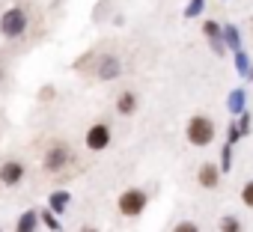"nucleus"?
I'll use <instances>...</instances> for the list:
<instances>
[{"label":"nucleus","instance_id":"obj_14","mask_svg":"<svg viewBox=\"0 0 253 232\" xmlns=\"http://www.w3.org/2000/svg\"><path fill=\"white\" fill-rule=\"evenodd\" d=\"M203 30H206V33H209V36H217V33H220V27H217V24H211V21H209V24H206V27H203Z\"/></svg>","mask_w":253,"mask_h":232},{"label":"nucleus","instance_id":"obj_9","mask_svg":"<svg viewBox=\"0 0 253 232\" xmlns=\"http://www.w3.org/2000/svg\"><path fill=\"white\" fill-rule=\"evenodd\" d=\"M36 211H24V217H21V223H18V229L15 232H33L36 229Z\"/></svg>","mask_w":253,"mask_h":232},{"label":"nucleus","instance_id":"obj_11","mask_svg":"<svg viewBox=\"0 0 253 232\" xmlns=\"http://www.w3.org/2000/svg\"><path fill=\"white\" fill-rule=\"evenodd\" d=\"M220 232H241V223H238V217L226 214V217L220 220Z\"/></svg>","mask_w":253,"mask_h":232},{"label":"nucleus","instance_id":"obj_10","mask_svg":"<svg viewBox=\"0 0 253 232\" xmlns=\"http://www.w3.org/2000/svg\"><path fill=\"white\" fill-rule=\"evenodd\" d=\"M116 72H119V63H116V60H104V63H101V69H98V77L110 80Z\"/></svg>","mask_w":253,"mask_h":232},{"label":"nucleus","instance_id":"obj_18","mask_svg":"<svg viewBox=\"0 0 253 232\" xmlns=\"http://www.w3.org/2000/svg\"><path fill=\"white\" fill-rule=\"evenodd\" d=\"M0 77H3V72H0Z\"/></svg>","mask_w":253,"mask_h":232},{"label":"nucleus","instance_id":"obj_1","mask_svg":"<svg viewBox=\"0 0 253 232\" xmlns=\"http://www.w3.org/2000/svg\"><path fill=\"white\" fill-rule=\"evenodd\" d=\"M185 134H188V140L194 146H209L214 140V122L209 119V116H191Z\"/></svg>","mask_w":253,"mask_h":232},{"label":"nucleus","instance_id":"obj_4","mask_svg":"<svg viewBox=\"0 0 253 232\" xmlns=\"http://www.w3.org/2000/svg\"><path fill=\"white\" fill-rule=\"evenodd\" d=\"M69 158H72L69 146H66V143H54V146L45 152V161H42V164H45L48 173H60V170L69 164Z\"/></svg>","mask_w":253,"mask_h":232},{"label":"nucleus","instance_id":"obj_7","mask_svg":"<svg viewBox=\"0 0 253 232\" xmlns=\"http://www.w3.org/2000/svg\"><path fill=\"white\" fill-rule=\"evenodd\" d=\"M116 110H119L122 116H131V113L137 110V95H134L131 89L119 92V98H116Z\"/></svg>","mask_w":253,"mask_h":232},{"label":"nucleus","instance_id":"obj_12","mask_svg":"<svg viewBox=\"0 0 253 232\" xmlns=\"http://www.w3.org/2000/svg\"><path fill=\"white\" fill-rule=\"evenodd\" d=\"M241 202H244L247 208H253V182L244 185V191H241Z\"/></svg>","mask_w":253,"mask_h":232},{"label":"nucleus","instance_id":"obj_8","mask_svg":"<svg viewBox=\"0 0 253 232\" xmlns=\"http://www.w3.org/2000/svg\"><path fill=\"white\" fill-rule=\"evenodd\" d=\"M197 179H200V185H203V188H217V182H220V176H217V167H214V164H203Z\"/></svg>","mask_w":253,"mask_h":232},{"label":"nucleus","instance_id":"obj_17","mask_svg":"<svg viewBox=\"0 0 253 232\" xmlns=\"http://www.w3.org/2000/svg\"><path fill=\"white\" fill-rule=\"evenodd\" d=\"M81 232H95V229H81Z\"/></svg>","mask_w":253,"mask_h":232},{"label":"nucleus","instance_id":"obj_16","mask_svg":"<svg viewBox=\"0 0 253 232\" xmlns=\"http://www.w3.org/2000/svg\"><path fill=\"white\" fill-rule=\"evenodd\" d=\"M42 217H45V223H48V226H51V229H60V223H57V220H54V217H51V214H48V211H45V214H42Z\"/></svg>","mask_w":253,"mask_h":232},{"label":"nucleus","instance_id":"obj_6","mask_svg":"<svg viewBox=\"0 0 253 232\" xmlns=\"http://www.w3.org/2000/svg\"><path fill=\"white\" fill-rule=\"evenodd\" d=\"M21 179H24V164L21 161H6L0 167V182L3 185H18Z\"/></svg>","mask_w":253,"mask_h":232},{"label":"nucleus","instance_id":"obj_2","mask_svg":"<svg viewBox=\"0 0 253 232\" xmlns=\"http://www.w3.org/2000/svg\"><path fill=\"white\" fill-rule=\"evenodd\" d=\"M143 208H146V193L140 188H128L119 193V214L137 217V214H143Z\"/></svg>","mask_w":253,"mask_h":232},{"label":"nucleus","instance_id":"obj_5","mask_svg":"<svg viewBox=\"0 0 253 232\" xmlns=\"http://www.w3.org/2000/svg\"><path fill=\"white\" fill-rule=\"evenodd\" d=\"M107 143H110V128H107L104 122H95V125L86 131V149L101 152V149H107Z\"/></svg>","mask_w":253,"mask_h":232},{"label":"nucleus","instance_id":"obj_15","mask_svg":"<svg viewBox=\"0 0 253 232\" xmlns=\"http://www.w3.org/2000/svg\"><path fill=\"white\" fill-rule=\"evenodd\" d=\"M54 205L63 208V205H66V193H54Z\"/></svg>","mask_w":253,"mask_h":232},{"label":"nucleus","instance_id":"obj_13","mask_svg":"<svg viewBox=\"0 0 253 232\" xmlns=\"http://www.w3.org/2000/svg\"><path fill=\"white\" fill-rule=\"evenodd\" d=\"M173 232H200V229H197V223H191V220H182V223H179Z\"/></svg>","mask_w":253,"mask_h":232},{"label":"nucleus","instance_id":"obj_3","mask_svg":"<svg viewBox=\"0 0 253 232\" xmlns=\"http://www.w3.org/2000/svg\"><path fill=\"white\" fill-rule=\"evenodd\" d=\"M24 30H27V12L21 6H12L9 12H3V18H0V33L9 36V39H15Z\"/></svg>","mask_w":253,"mask_h":232}]
</instances>
